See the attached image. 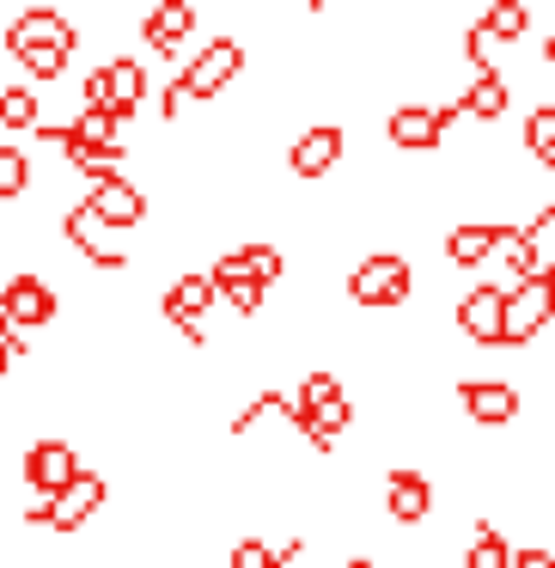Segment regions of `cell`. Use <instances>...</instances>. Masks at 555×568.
Returning <instances> with one entry per match:
<instances>
[{
	"label": "cell",
	"instance_id": "277c9868",
	"mask_svg": "<svg viewBox=\"0 0 555 568\" xmlns=\"http://www.w3.org/2000/svg\"><path fill=\"white\" fill-rule=\"evenodd\" d=\"M104 495H111V483H104L99 470H80V477L68 483L62 495L38 501L25 519H31V526H50V531H62V538H68V531H80L92 514H99V507H104Z\"/></svg>",
	"mask_w": 555,
	"mask_h": 568
},
{
	"label": "cell",
	"instance_id": "f546056e",
	"mask_svg": "<svg viewBox=\"0 0 555 568\" xmlns=\"http://www.w3.org/2000/svg\"><path fill=\"white\" fill-rule=\"evenodd\" d=\"M513 568H555V550H543V544H525V550H513Z\"/></svg>",
	"mask_w": 555,
	"mask_h": 568
},
{
	"label": "cell",
	"instance_id": "52a82bcc",
	"mask_svg": "<svg viewBox=\"0 0 555 568\" xmlns=\"http://www.w3.org/2000/svg\"><path fill=\"white\" fill-rule=\"evenodd\" d=\"M62 233H68V245H80L86 263H99V270H129V251L116 245V233L86 209V202H74V209L62 214Z\"/></svg>",
	"mask_w": 555,
	"mask_h": 568
},
{
	"label": "cell",
	"instance_id": "4fadbf2b",
	"mask_svg": "<svg viewBox=\"0 0 555 568\" xmlns=\"http://www.w3.org/2000/svg\"><path fill=\"white\" fill-rule=\"evenodd\" d=\"M458 397H464V409L482 422V428H501V422L518 416V392L506 379H464Z\"/></svg>",
	"mask_w": 555,
	"mask_h": 568
},
{
	"label": "cell",
	"instance_id": "30bf717a",
	"mask_svg": "<svg viewBox=\"0 0 555 568\" xmlns=\"http://www.w3.org/2000/svg\"><path fill=\"white\" fill-rule=\"evenodd\" d=\"M458 331L470 336V343L482 348H501V331H506V287H470L464 300H458Z\"/></svg>",
	"mask_w": 555,
	"mask_h": 568
},
{
	"label": "cell",
	"instance_id": "2e32d148",
	"mask_svg": "<svg viewBox=\"0 0 555 568\" xmlns=\"http://www.w3.org/2000/svg\"><path fill=\"white\" fill-rule=\"evenodd\" d=\"M189 31H196V7H189V0H160L147 13V26H141V38L160 55H177V43H184Z\"/></svg>",
	"mask_w": 555,
	"mask_h": 568
},
{
	"label": "cell",
	"instance_id": "836d02e7",
	"mask_svg": "<svg viewBox=\"0 0 555 568\" xmlns=\"http://www.w3.org/2000/svg\"><path fill=\"white\" fill-rule=\"evenodd\" d=\"M342 568H379V562H367V556H354V562H342Z\"/></svg>",
	"mask_w": 555,
	"mask_h": 568
},
{
	"label": "cell",
	"instance_id": "83f0119b",
	"mask_svg": "<svg viewBox=\"0 0 555 568\" xmlns=\"http://www.w3.org/2000/svg\"><path fill=\"white\" fill-rule=\"evenodd\" d=\"M220 300H233V312H263V287L257 282H233V287H220Z\"/></svg>",
	"mask_w": 555,
	"mask_h": 568
},
{
	"label": "cell",
	"instance_id": "8fae6325",
	"mask_svg": "<svg viewBox=\"0 0 555 568\" xmlns=\"http://www.w3.org/2000/svg\"><path fill=\"white\" fill-rule=\"evenodd\" d=\"M80 202H86V209L99 214L104 226H111V233H123V226H141V221H147V196H141L129 178H116V172L99 178V184H92Z\"/></svg>",
	"mask_w": 555,
	"mask_h": 568
},
{
	"label": "cell",
	"instance_id": "8992f818",
	"mask_svg": "<svg viewBox=\"0 0 555 568\" xmlns=\"http://www.w3.org/2000/svg\"><path fill=\"white\" fill-rule=\"evenodd\" d=\"M238 68H245V50H238V38H214L208 50L196 55V62L184 68V80H177V92H184V99H220L226 87H233V74Z\"/></svg>",
	"mask_w": 555,
	"mask_h": 568
},
{
	"label": "cell",
	"instance_id": "ac0fdd59",
	"mask_svg": "<svg viewBox=\"0 0 555 568\" xmlns=\"http://www.w3.org/2000/svg\"><path fill=\"white\" fill-rule=\"evenodd\" d=\"M214 300H220V294H214L208 270H202V275H177L172 294H165V318H172V324H202V312H208Z\"/></svg>",
	"mask_w": 555,
	"mask_h": 568
},
{
	"label": "cell",
	"instance_id": "9a60e30c",
	"mask_svg": "<svg viewBox=\"0 0 555 568\" xmlns=\"http://www.w3.org/2000/svg\"><path fill=\"white\" fill-rule=\"evenodd\" d=\"M384 507H391L397 526H415L433 507V483L421 477V470H391V477H384Z\"/></svg>",
	"mask_w": 555,
	"mask_h": 568
},
{
	"label": "cell",
	"instance_id": "4dcf8cb0",
	"mask_svg": "<svg viewBox=\"0 0 555 568\" xmlns=\"http://www.w3.org/2000/svg\"><path fill=\"white\" fill-rule=\"evenodd\" d=\"M537 282H543V287H549V294H555V257L543 263V275H537Z\"/></svg>",
	"mask_w": 555,
	"mask_h": 568
},
{
	"label": "cell",
	"instance_id": "ffe728a7",
	"mask_svg": "<svg viewBox=\"0 0 555 568\" xmlns=\"http://www.w3.org/2000/svg\"><path fill=\"white\" fill-rule=\"evenodd\" d=\"M458 111L464 116H501L506 111V80L494 74V68H482V74L470 80V92L458 99Z\"/></svg>",
	"mask_w": 555,
	"mask_h": 568
},
{
	"label": "cell",
	"instance_id": "3957f363",
	"mask_svg": "<svg viewBox=\"0 0 555 568\" xmlns=\"http://www.w3.org/2000/svg\"><path fill=\"white\" fill-rule=\"evenodd\" d=\"M409 287H415V270H409L397 251H372L348 270V300L354 306H403Z\"/></svg>",
	"mask_w": 555,
	"mask_h": 568
},
{
	"label": "cell",
	"instance_id": "e0dca14e",
	"mask_svg": "<svg viewBox=\"0 0 555 568\" xmlns=\"http://www.w3.org/2000/svg\"><path fill=\"white\" fill-rule=\"evenodd\" d=\"M518 226H452V239H445V257L464 263V270H476V263H489L494 251L513 245Z\"/></svg>",
	"mask_w": 555,
	"mask_h": 568
},
{
	"label": "cell",
	"instance_id": "7c38bea8",
	"mask_svg": "<svg viewBox=\"0 0 555 568\" xmlns=\"http://www.w3.org/2000/svg\"><path fill=\"white\" fill-rule=\"evenodd\" d=\"M549 318H555V294H549V287H543V282H518L513 294H506V331H501V348L531 343V336H537Z\"/></svg>",
	"mask_w": 555,
	"mask_h": 568
},
{
	"label": "cell",
	"instance_id": "5b68a950",
	"mask_svg": "<svg viewBox=\"0 0 555 568\" xmlns=\"http://www.w3.org/2000/svg\"><path fill=\"white\" fill-rule=\"evenodd\" d=\"M458 104H397L391 111V123H384V135H391V148H403V153H428V148H440V135L458 123Z\"/></svg>",
	"mask_w": 555,
	"mask_h": 568
},
{
	"label": "cell",
	"instance_id": "1f68e13d",
	"mask_svg": "<svg viewBox=\"0 0 555 568\" xmlns=\"http://www.w3.org/2000/svg\"><path fill=\"white\" fill-rule=\"evenodd\" d=\"M7 373H13V355H7V343H0V379H7Z\"/></svg>",
	"mask_w": 555,
	"mask_h": 568
},
{
	"label": "cell",
	"instance_id": "7402d4cb",
	"mask_svg": "<svg viewBox=\"0 0 555 568\" xmlns=\"http://www.w3.org/2000/svg\"><path fill=\"white\" fill-rule=\"evenodd\" d=\"M476 26L489 31V43H494V38H501V43H513V38H525L531 13H525V0H494V7L476 19Z\"/></svg>",
	"mask_w": 555,
	"mask_h": 568
},
{
	"label": "cell",
	"instance_id": "4316f807",
	"mask_svg": "<svg viewBox=\"0 0 555 568\" xmlns=\"http://www.w3.org/2000/svg\"><path fill=\"white\" fill-rule=\"evenodd\" d=\"M294 397H299L306 409H318V404H330V397H348V392H342V379H336V373H306Z\"/></svg>",
	"mask_w": 555,
	"mask_h": 568
},
{
	"label": "cell",
	"instance_id": "d6986e66",
	"mask_svg": "<svg viewBox=\"0 0 555 568\" xmlns=\"http://www.w3.org/2000/svg\"><path fill=\"white\" fill-rule=\"evenodd\" d=\"M299 550H306V538H281V544H269V538H238V544H233V568H287Z\"/></svg>",
	"mask_w": 555,
	"mask_h": 568
},
{
	"label": "cell",
	"instance_id": "d4e9b609",
	"mask_svg": "<svg viewBox=\"0 0 555 568\" xmlns=\"http://www.w3.org/2000/svg\"><path fill=\"white\" fill-rule=\"evenodd\" d=\"M0 123L7 129H38V92L31 87H0Z\"/></svg>",
	"mask_w": 555,
	"mask_h": 568
},
{
	"label": "cell",
	"instance_id": "9c48e42d",
	"mask_svg": "<svg viewBox=\"0 0 555 568\" xmlns=\"http://www.w3.org/2000/svg\"><path fill=\"white\" fill-rule=\"evenodd\" d=\"M74 477H80L74 440H31V453H25V483L43 495V501H50V495H62Z\"/></svg>",
	"mask_w": 555,
	"mask_h": 568
},
{
	"label": "cell",
	"instance_id": "ba28073f",
	"mask_svg": "<svg viewBox=\"0 0 555 568\" xmlns=\"http://www.w3.org/2000/svg\"><path fill=\"white\" fill-rule=\"evenodd\" d=\"M0 312L13 318V331H38V324H50L62 312V300H55V287L43 275H13L0 287Z\"/></svg>",
	"mask_w": 555,
	"mask_h": 568
},
{
	"label": "cell",
	"instance_id": "7a4b0ae2",
	"mask_svg": "<svg viewBox=\"0 0 555 568\" xmlns=\"http://www.w3.org/2000/svg\"><path fill=\"white\" fill-rule=\"evenodd\" d=\"M141 99H147V62L141 55H111L104 68L86 74V111H104L111 123L135 116Z\"/></svg>",
	"mask_w": 555,
	"mask_h": 568
},
{
	"label": "cell",
	"instance_id": "603a6c76",
	"mask_svg": "<svg viewBox=\"0 0 555 568\" xmlns=\"http://www.w3.org/2000/svg\"><path fill=\"white\" fill-rule=\"evenodd\" d=\"M464 568H513V544L494 526H476V538H470V550H464Z\"/></svg>",
	"mask_w": 555,
	"mask_h": 568
},
{
	"label": "cell",
	"instance_id": "f1b7e54d",
	"mask_svg": "<svg viewBox=\"0 0 555 568\" xmlns=\"http://www.w3.org/2000/svg\"><path fill=\"white\" fill-rule=\"evenodd\" d=\"M464 55L476 62V74L489 68V31H482V26H470V31H464Z\"/></svg>",
	"mask_w": 555,
	"mask_h": 568
},
{
	"label": "cell",
	"instance_id": "484cf974",
	"mask_svg": "<svg viewBox=\"0 0 555 568\" xmlns=\"http://www.w3.org/2000/svg\"><path fill=\"white\" fill-rule=\"evenodd\" d=\"M25 184H31V160H25V148H0V202L25 196Z\"/></svg>",
	"mask_w": 555,
	"mask_h": 568
},
{
	"label": "cell",
	"instance_id": "d6a6232c",
	"mask_svg": "<svg viewBox=\"0 0 555 568\" xmlns=\"http://www.w3.org/2000/svg\"><path fill=\"white\" fill-rule=\"evenodd\" d=\"M543 55H549V68H555V31H549V43H543Z\"/></svg>",
	"mask_w": 555,
	"mask_h": 568
},
{
	"label": "cell",
	"instance_id": "cb8c5ba5",
	"mask_svg": "<svg viewBox=\"0 0 555 568\" xmlns=\"http://www.w3.org/2000/svg\"><path fill=\"white\" fill-rule=\"evenodd\" d=\"M525 148L537 165H555V104H537V111L525 116Z\"/></svg>",
	"mask_w": 555,
	"mask_h": 568
},
{
	"label": "cell",
	"instance_id": "6da1fadb",
	"mask_svg": "<svg viewBox=\"0 0 555 568\" xmlns=\"http://www.w3.org/2000/svg\"><path fill=\"white\" fill-rule=\"evenodd\" d=\"M7 50H13V62L25 68L31 80H55L68 68V55H74V26H68L55 7H25V13L7 26Z\"/></svg>",
	"mask_w": 555,
	"mask_h": 568
},
{
	"label": "cell",
	"instance_id": "5bb4252c",
	"mask_svg": "<svg viewBox=\"0 0 555 568\" xmlns=\"http://www.w3.org/2000/svg\"><path fill=\"white\" fill-rule=\"evenodd\" d=\"M336 160H342V129H336V123H318V129H306V135L294 141V153H287V165H294V178H323Z\"/></svg>",
	"mask_w": 555,
	"mask_h": 568
},
{
	"label": "cell",
	"instance_id": "44dd1931",
	"mask_svg": "<svg viewBox=\"0 0 555 568\" xmlns=\"http://www.w3.org/2000/svg\"><path fill=\"white\" fill-rule=\"evenodd\" d=\"M238 270H245V282H257L263 294H269L275 282H281V270H287V257L275 245H238Z\"/></svg>",
	"mask_w": 555,
	"mask_h": 568
}]
</instances>
